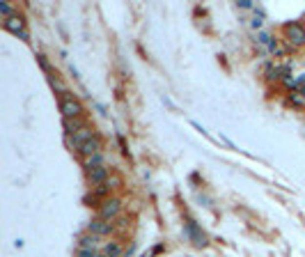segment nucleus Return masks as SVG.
<instances>
[{"instance_id":"1","label":"nucleus","mask_w":305,"mask_h":257,"mask_svg":"<svg viewBox=\"0 0 305 257\" xmlns=\"http://www.w3.org/2000/svg\"><path fill=\"white\" fill-rule=\"evenodd\" d=\"M284 42L291 46V48H301L305 46V25L303 23H287L284 25Z\"/></svg>"},{"instance_id":"2","label":"nucleus","mask_w":305,"mask_h":257,"mask_svg":"<svg viewBox=\"0 0 305 257\" xmlns=\"http://www.w3.org/2000/svg\"><path fill=\"white\" fill-rule=\"evenodd\" d=\"M60 110H62V115H65V120H76V117H81L83 115V106L78 104V99L69 97V94L62 97V101H60Z\"/></svg>"},{"instance_id":"3","label":"nucleus","mask_w":305,"mask_h":257,"mask_svg":"<svg viewBox=\"0 0 305 257\" xmlns=\"http://www.w3.org/2000/svg\"><path fill=\"white\" fill-rule=\"evenodd\" d=\"M119 212H122V202H119L117 197H106L104 202H101V207H99V218L112 220L119 216Z\"/></svg>"},{"instance_id":"4","label":"nucleus","mask_w":305,"mask_h":257,"mask_svg":"<svg viewBox=\"0 0 305 257\" xmlns=\"http://www.w3.org/2000/svg\"><path fill=\"white\" fill-rule=\"evenodd\" d=\"M89 235H97V236H108L115 230V225H112L110 220H104V218H94L92 223L87 225Z\"/></svg>"},{"instance_id":"5","label":"nucleus","mask_w":305,"mask_h":257,"mask_svg":"<svg viewBox=\"0 0 305 257\" xmlns=\"http://www.w3.org/2000/svg\"><path fill=\"white\" fill-rule=\"evenodd\" d=\"M2 25H5V30L14 32V35H19L21 39H28V32H25V25H23V19L19 14H14L12 19H7V21H2Z\"/></svg>"},{"instance_id":"6","label":"nucleus","mask_w":305,"mask_h":257,"mask_svg":"<svg viewBox=\"0 0 305 257\" xmlns=\"http://www.w3.org/2000/svg\"><path fill=\"white\" fill-rule=\"evenodd\" d=\"M94 138V131L89 127H85V128H81L78 133H74V136H69V145L74 147V150H81L83 145L87 143V140H92Z\"/></svg>"},{"instance_id":"7","label":"nucleus","mask_w":305,"mask_h":257,"mask_svg":"<svg viewBox=\"0 0 305 257\" xmlns=\"http://www.w3.org/2000/svg\"><path fill=\"white\" fill-rule=\"evenodd\" d=\"M87 179L92 184H104V182H108L110 177H108V168L106 166H99V168H92V170H87Z\"/></svg>"},{"instance_id":"8","label":"nucleus","mask_w":305,"mask_h":257,"mask_svg":"<svg viewBox=\"0 0 305 257\" xmlns=\"http://www.w3.org/2000/svg\"><path fill=\"white\" fill-rule=\"evenodd\" d=\"M85 156V159H89V156H97V154H101V143H99V138L94 136L92 140H87V143L83 145L81 150H78Z\"/></svg>"},{"instance_id":"9","label":"nucleus","mask_w":305,"mask_h":257,"mask_svg":"<svg viewBox=\"0 0 305 257\" xmlns=\"http://www.w3.org/2000/svg\"><path fill=\"white\" fill-rule=\"evenodd\" d=\"M101 253H104V257H122L124 255V243L122 241H108L101 248Z\"/></svg>"},{"instance_id":"10","label":"nucleus","mask_w":305,"mask_h":257,"mask_svg":"<svg viewBox=\"0 0 305 257\" xmlns=\"http://www.w3.org/2000/svg\"><path fill=\"white\" fill-rule=\"evenodd\" d=\"M62 124H65V131H67L69 136H74V133H78L81 128H85V127H87L83 117H76V120H65Z\"/></svg>"},{"instance_id":"11","label":"nucleus","mask_w":305,"mask_h":257,"mask_svg":"<svg viewBox=\"0 0 305 257\" xmlns=\"http://www.w3.org/2000/svg\"><path fill=\"white\" fill-rule=\"evenodd\" d=\"M97 241H99V236L97 235H85L81 239V248H92V250H97Z\"/></svg>"},{"instance_id":"12","label":"nucleus","mask_w":305,"mask_h":257,"mask_svg":"<svg viewBox=\"0 0 305 257\" xmlns=\"http://www.w3.org/2000/svg\"><path fill=\"white\" fill-rule=\"evenodd\" d=\"M99 166H104V159H101V154L85 159V168H87V170H92V168H99Z\"/></svg>"},{"instance_id":"13","label":"nucleus","mask_w":305,"mask_h":257,"mask_svg":"<svg viewBox=\"0 0 305 257\" xmlns=\"http://www.w3.org/2000/svg\"><path fill=\"white\" fill-rule=\"evenodd\" d=\"M0 16H2V21H7V19L14 16V12L9 7V2H0Z\"/></svg>"},{"instance_id":"14","label":"nucleus","mask_w":305,"mask_h":257,"mask_svg":"<svg viewBox=\"0 0 305 257\" xmlns=\"http://www.w3.org/2000/svg\"><path fill=\"white\" fill-rule=\"evenodd\" d=\"M117 227H119V230H127V227H129V218H119L117 220Z\"/></svg>"},{"instance_id":"15","label":"nucleus","mask_w":305,"mask_h":257,"mask_svg":"<svg viewBox=\"0 0 305 257\" xmlns=\"http://www.w3.org/2000/svg\"><path fill=\"white\" fill-rule=\"evenodd\" d=\"M99 257H104V253H99Z\"/></svg>"}]
</instances>
